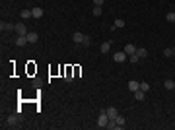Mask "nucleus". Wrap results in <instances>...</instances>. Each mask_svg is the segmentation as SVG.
<instances>
[{
  "instance_id": "f03ea898",
  "label": "nucleus",
  "mask_w": 175,
  "mask_h": 130,
  "mask_svg": "<svg viewBox=\"0 0 175 130\" xmlns=\"http://www.w3.org/2000/svg\"><path fill=\"white\" fill-rule=\"evenodd\" d=\"M18 124H20V117H18V115H10L8 120H6V126H8V128H16Z\"/></svg>"
},
{
  "instance_id": "4be33fe9",
  "label": "nucleus",
  "mask_w": 175,
  "mask_h": 130,
  "mask_svg": "<svg viewBox=\"0 0 175 130\" xmlns=\"http://www.w3.org/2000/svg\"><path fill=\"white\" fill-rule=\"evenodd\" d=\"M165 20L169 21V24H175V12H169V14H165Z\"/></svg>"
},
{
  "instance_id": "20e7f679",
  "label": "nucleus",
  "mask_w": 175,
  "mask_h": 130,
  "mask_svg": "<svg viewBox=\"0 0 175 130\" xmlns=\"http://www.w3.org/2000/svg\"><path fill=\"white\" fill-rule=\"evenodd\" d=\"M72 41H74V43H76V45H84V41H86V35H84V33H80V31H76V33H74V35H72Z\"/></svg>"
},
{
  "instance_id": "1a4fd4ad",
  "label": "nucleus",
  "mask_w": 175,
  "mask_h": 130,
  "mask_svg": "<svg viewBox=\"0 0 175 130\" xmlns=\"http://www.w3.org/2000/svg\"><path fill=\"white\" fill-rule=\"evenodd\" d=\"M128 90L134 93V91H138V90H140V84H138L136 80H130V82H128Z\"/></svg>"
},
{
  "instance_id": "4468645a",
  "label": "nucleus",
  "mask_w": 175,
  "mask_h": 130,
  "mask_svg": "<svg viewBox=\"0 0 175 130\" xmlns=\"http://www.w3.org/2000/svg\"><path fill=\"white\" fill-rule=\"evenodd\" d=\"M134 99L136 101H144V99H146V91H142V90L134 91Z\"/></svg>"
},
{
  "instance_id": "f8f14e48",
  "label": "nucleus",
  "mask_w": 175,
  "mask_h": 130,
  "mask_svg": "<svg viewBox=\"0 0 175 130\" xmlns=\"http://www.w3.org/2000/svg\"><path fill=\"white\" fill-rule=\"evenodd\" d=\"M123 51L126 53V57H130V54H134V53H136V47L128 43V45H125V49H123Z\"/></svg>"
},
{
  "instance_id": "aec40b11",
  "label": "nucleus",
  "mask_w": 175,
  "mask_h": 130,
  "mask_svg": "<svg viewBox=\"0 0 175 130\" xmlns=\"http://www.w3.org/2000/svg\"><path fill=\"white\" fill-rule=\"evenodd\" d=\"M64 80H66V82H72V80H74V76H72V68H70V66L66 68V76H64Z\"/></svg>"
},
{
  "instance_id": "f3484780",
  "label": "nucleus",
  "mask_w": 175,
  "mask_h": 130,
  "mask_svg": "<svg viewBox=\"0 0 175 130\" xmlns=\"http://www.w3.org/2000/svg\"><path fill=\"white\" fill-rule=\"evenodd\" d=\"M163 57H165V58H171V57H175V49H171V47L163 49Z\"/></svg>"
},
{
  "instance_id": "423d86ee",
  "label": "nucleus",
  "mask_w": 175,
  "mask_h": 130,
  "mask_svg": "<svg viewBox=\"0 0 175 130\" xmlns=\"http://www.w3.org/2000/svg\"><path fill=\"white\" fill-rule=\"evenodd\" d=\"M31 16L35 18V20H39V18H43V8H39V6H35V8H31Z\"/></svg>"
},
{
  "instance_id": "a211bd4d",
  "label": "nucleus",
  "mask_w": 175,
  "mask_h": 130,
  "mask_svg": "<svg viewBox=\"0 0 175 130\" xmlns=\"http://www.w3.org/2000/svg\"><path fill=\"white\" fill-rule=\"evenodd\" d=\"M99 49H101V53H103V54L109 53V49H111V41H105V43H101V47H99Z\"/></svg>"
},
{
  "instance_id": "6e6552de",
  "label": "nucleus",
  "mask_w": 175,
  "mask_h": 130,
  "mask_svg": "<svg viewBox=\"0 0 175 130\" xmlns=\"http://www.w3.org/2000/svg\"><path fill=\"white\" fill-rule=\"evenodd\" d=\"M25 37H27V43H37V41H39V35H37L35 31H29Z\"/></svg>"
},
{
  "instance_id": "2eb2a0df",
  "label": "nucleus",
  "mask_w": 175,
  "mask_h": 130,
  "mask_svg": "<svg viewBox=\"0 0 175 130\" xmlns=\"http://www.w3.org/2000/svg\"><path fill=\"white\" fill-rule=\"evenodd\" d=\"M115 122H117L119 130H123V128H125V117H123V115H117V118H115Z\"/></svg>"
},
{
  "instance_id": "5701e85b",
  "label": "nucleus",
  "mask_w": 175,
  "mask_h": 130,
  "mask_svg": "<svg viewBox=\"0 0 175 130\" xmlns=\"http://www.w3.org/2000/svg\"><path fill=\"white\" fill-rule=\"evenodd\" d=\"M128 60L132 62V64H138V62H140V58H138V54L134 53V54H130V57H128Z\"/></svg>"
},
{
  "instance_id": "9d476101",
  "label": "nucleus",
  "mask_w": 175,
  "mask_h": 130,
  "mask_svg": "<svg viewBox=\"0 0 175 130\" xmlns=\"http://www.w3.org/2000/svg\"><path fill=\"white\" fill-rule=\"evenodd\" d=\"M115 62H125L126 60V53H125V51H121V53H115Z\"/></svg>"
},
{
  "instance_id": "f257e3e1",
  "label": "nucleus",
  "mask_w": 175,
  "mask_h": 130,
  "mask_svg": "<svg viewBox=\"0 0 175 130\" xmlns=\"http://www.w3.org/2000/svg\"><path fill=\"white\" fill-rule=\"evenodd\" d=\"M109 120H111V118L107 117V113H105V111H101V115L97 117V126H99V128H107Z\"/></svg>"
},
{
  "instance_id": "dca6fc26",
  "label": "nucleus",
  "mask_w": 175,
  "mask_h": 130,
  "mask_svg": "<svg viewBox=\"0 0 175 130\" xmlns=\"http://www.w3.org/2000/svg\"><path fill=\"white\" fill-rule=\"evenodd\" d=\"M121 27H125V20H123V18H117V20L113 21V29H121Z\"/></svg>"
},
{
  "instance_id": "0eeeda50",
  "label": "nucleus",
  "mask_w": 175,
  "mask_h": 130,
  "mask_svg": "<svg viewBox=\"0 0 175 130\" xmlns=\"http://www.w3.org/2000/svg\"><path fill=\"white\" fill-rule=\"evenodd\" d=\"M136 54H138V58H140V60H144V58L148 57V51L144 49V47H136Z\"/></svg>"
},
{
  "instance_id": "6ab92c4d",
  "label": "nucleus",
  "mask_w": 175,
  "mask_h": 130,
  "mask_svg": "<svg viewBox=\"0 0 175 130\" xmlns=\"http://www.w3.org/2000/svg\"><path fill=\"white\" fill-rule=\"evenodd\" d=\"M163 87H165V90H175V82L173 80H165V82H163Z\"/></svg>"
},
{
  "instance_id": "b1692460",
  "label": "nucleus",
  "mask_w": 175,
  "mask_h": 130,
  "mask_svg": "<svg viewBox=\"0 0 175 130\" xmlns=\"http://www.w3.org/2000/svg\"><path fill=\"white\" fill-rule=\"evenodd\" d=\"M92 16H101V6H94V10H92Z\"/></svg>"
},
{
  "instance_id": "412c9836",
  "label": "nucleus",
  "mask_w": 175,
  "mask_h": 130,
  "mask_svg": "<svg viewBox=\"0 0 175 130\" xmlns=\"http://www.w3.org/2000/svg\"><path fill=\"white\" fill-rule=\"evenodd\" d=\"M20 16L24 18V20H27V18H33V16H31V10H21Z\"/></svg>"
},
{
  "instance_id": "a878e982",
  "label": "nucleus",
  "mask_w": 175,
  "mask_h": 130,
  "mask_svg": "<svg viewBox=\"0 0 175 130\" xmlns=\"http://www.w3.org/2000/svg\"><path fill=\"white\" fill-rule=\"evenodd\" d=\"M103 2H105V0H94V4H95V6H103Z\"/></svg>"
},
{
  "instance_id": "39448f33",
  "label": "nucleus",
  "mask_w": 175,
  "mask_h": 130,
  "mask_svg": "<svg viewBox=\"0 0 175 130\" xmlns=\"http://www.w3.org/2000/svg\"><path fill=\"white\" fill-rule=\"evenodd\" d=\"M105 113H107V117H109L111 120H115V118H117V115H119V111H117V107H107Z\"/></svg>"
},
{
  "instance_id": "9b49d317",
  "label": "nucleus",
  "mask_w": 175,
  "mask_h": 130,
  "mask_svg": "<svg viewBox=\"0 0 175 130\" xmlns=\"http://www.w3.org/2000/svg\"><path fill=\"white\" fill-rule=\"evenodd\" d=\"M16 45H18V47H25V45H27V37H25V35H18Z\"/></svg>"
},
{
  "instance_id": "7ed1b4c3",
  "label": "nucleus",
  "mask_w": 175,
  "mask_h": 130,
  "mask_svg": "<svg viewBox=\"0 0 175 130\" xmlns=\"http://www.w3.org/2000/svg\"><path fill=\"white\" fill-rule=\"evenodd\" d=\"M14 31H16L18 33V35H27V27H25V24H24V21H18V24H16V29H14Z\"/></svg>"
},
{
  "instance_id": "393cba45",
  "label": "nucleus",
  "mask_w": 175,
  "mask_h": 130,
  "mask_svg": "<svg viewBox=\"0 0 175 130\" xmlns=\"http://www.w3.org/2000/svg\"><path fill=\"white\" fill-rule=\"evenodd\" d=\"M140 90L148 91V90H150V84H148V82H140Z\"/></svg>"
},
{
  "instance_id": "ddd939ff",
  "label": "nucleus",
  "mask_w": 175,
  "mask_h": 130,
  "mask_svg": "<svg viewBox=\"0 0 175 130\" xmlns=\"http://www.w3.org/2000/svg\"><path fill=\"white\" fill-rule=\"evenodd\" d=\"M0 29H2V31H12V29H16V24H4V21H2V24H0Z\"/></svg>"
}]
</instances>
